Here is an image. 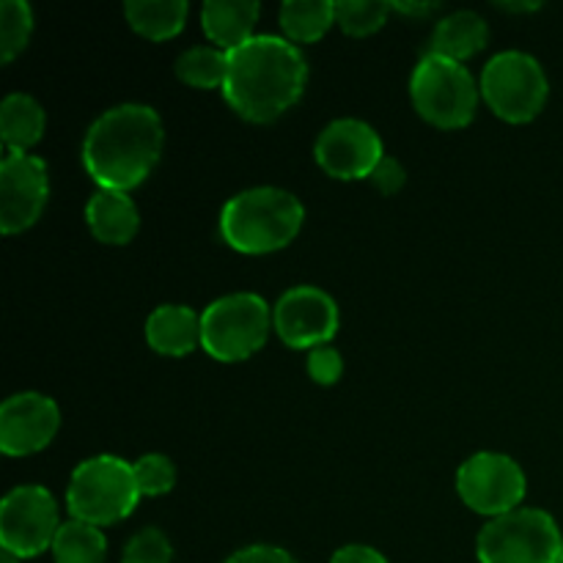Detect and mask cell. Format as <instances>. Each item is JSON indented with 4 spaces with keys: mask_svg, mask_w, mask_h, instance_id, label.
<instances>
[{
    "mask_svg": "<svg viewBox=\"0 0 563 563\" xmlns=\"http://www.w3.org/2000/svg\"><path fill=\"white\" fill-rule=\"evenodd\" d=\"M308 64L297 44L280 36H253L229 53L223 97L242 119L273 121L302 97Z\"/></svg>",
    "mask_w": 563,
    "mask_h": 563,
    "instance_id": "6da1fadb",
    "label": "cell"
},
{
    "mask_svg": "<svg viewBox=\"0 0 563 563\" xmlns=\"http://www.w3.org/2000/svg\"><path fill=\"white\" fill-rule=\"evenodd\" d=\"M163 121L148 104H119L99 115L82 143V165L99 190L141 185L163 154Z\"/></svg>",
    "mask_w": 563,
    "mask_h": 563,
    "instance_id": "7a4b0ae2",
    "label": "cell"
},
{
    "mask_svg": "<svg viewBox=\"0 0 563 563\" xmlns=\"http://www.w3.org/2000/svg\"><path fill=\"white\" fill-rule=\"evenodd\" d=\"M302 218V203L291 192L278 187H253L225 203L220 234L234 251L262 256L289 245L300 234Z\"/></svg>",
    "mask_w": 563,
    "mask_h": 563,
    "instance_id": "3957f363",
    "label": "cell"
},
{
    "mask_svg": "<svg viewBox=\"0 0 563 563\" xmlns=\"http://www.w3.org/2000/svg\"><path fill=\"white\" fill-rule=\"evenodd\" d=\"M135 467L121 456H93L80 462L71 473L66 506L71 520L88 526H113L130 517L141 500Z\"/></svg>",
    "mask_w": 563,
    "mask_h": 563,
    "instance_id": "277c9868",
    "label": "cell"
},
{
    "mask_svg": "<svg viewBox=\"0 0 563 563\" xmlns=\"http://www.w3.org/2000/svg\"><path fill=\"white\" fill-rule=\"evenodd\" d=\"M410 97L429 124L462 130L476 115L482 88L462 64L427 53L410 77Z\"/></svg>",
    "mask_w": 563,
    "mask_h": 563,
    "instance_id": "5b68a950",
    "label": "cell"
},
{
    "mask_svg": "<svg viewBox=\"0 0 563 563\" xmlns=\"http://www.w3.org/2000/svg\"><path fill=\"white\" fill-rule=\"evenodd\" d=\"M476 555L482 563H559L563 537L548 511L517 509L484 526Z\"/></svg>",
    "mask_w": 563,
    "mask_h": 563,
    "instance_id": "8992f818",
    "label": "cell"
},
{
    "mask_svg": "<svg viewBox=\"0 0 563 563\" xmlns=\"http://www.w3.org/2000/svg\"><path fill=\"white\" fill-rule=\"evenodd\" d=\"M269 308L258 295H229L201 313V346L209 357L236 363L258 352L269 333Z\"/></svg>",
    "mask_w": 563,
    "mask_h": 563,
    "instance_id": "52a82bcc",
    "label": "cell"
},
{
    "mask_svg": "<svg viewBox=\"0 0 563 563\" xmlns=\"http://www.w3.org/2000/svg\"><path fill=\"white\" fill-rule=\"evenodd\" d=\"M478 88H482V97L489 110L511 124H526V121L537 119L550 93L542 64L520 49L495 55L484 66Z\"/></svg>",
    "mask_w": 563,
    "mask_h": 563,
    "instance_id": "ba28073f",
    "label": "cell"
},
{
    "mask_svg": "<svg viewBox=\"0 0 563 563\" xmlns=\"http://www.w3.org/2000/svg\"><path fill=\"white\" fill-rule=\"evenodd\" d=\"M60 526L55 498L36 484L11 489L0 504V548L16 559L53 550Z\"/></svg>",
    "mask_w": 563,
    "mask_h": 563,
    "instance_id": "9c48e42d",
    "label": "cell"
},
{
    "mask_svg": "<svg viewBox=\"0 0 563 563\" xmlns=\"http://www.w3.org/2000/svg\"><path fill=\"white\" fill-rule=\"evenodd\" d=\"M456 489L465 506L495 520V517L517 511V506L526 498L528 482L522 467L511 456L484 451L460 467Z\"/></svg>",
    "mask_w": 563,
    "mask_h": 563,
    "instance_id": "30bf717a",
    "label": "cell"
},
{
    "mask_svg": "<svg viewBox=\"0 0 563 563\" xmlns=\"http://www.w3.org/2000/svg\"><path fill=\"white\" fill-rule=\"evenodd\" d=\"M49 196V179L44 159L27 152H5L0 163V229L3 234H20L31 229L42 214Z\"/></svg>",
    "mask_w": 563,
    "mask_h": 563,
    "instance_id": "8fae6325",
    "label": "cell"
},
{
    "mask_svg": "<svg viewBox=\"0 0 563 563\" xmlns=\"http://www.w3.org/2000/svg\"><path fill=\"white\" fill-rule=\"evenodd\" d=\"M273 324L284 344L311 352L328 344L339 330V306L317 286H295L275 306Z\"/></svg>",
    "mask_w": 563,
    "mask_h": 563,
    "instance_id": "7c38bea8",
    "label": "cell"
},
{
    "mask_svg": "<svg viewBox=\"0 0 563 563\" xmlns=\"http://www.w3.org/2000/svg\"><path fill=\"white\" fill-rule=\"evenodd\" d=\"M383 157V141L366 121H333L324 126L317 141V163L322 165L324 174L335 179H372Z\"/></svg>",
    "mask_w": 563,
    "mask_h": 563,
    "instance_id": "4fadbf2b",
    "label": "cell"
},
{
    "mask_svg": "<svg viewBox=\"0 0 563 563\" xmlns=\"http://www.w3.org/2000/svg\"><path fill=\"white\" fill-rule=\"evenodd\" d=\"M60 427V412L53 399L42 394L9 396L0 407V451L9 456H27L47 449Z\"/></svg>",
    "mask_w": 563,
    "mask_h": 563,
    "instance_id": "5bb4252c",
    "label": "cell"
},
{
    "mask_svg": "<svg viewBox=\"0 0 563 563\" xmlns=\"http://www.w3.org/2000/svg\"><path fill=\"white\" fill-rule=\"evenodd\" d=\"M86 223L104 245H126L137 234L141 214L126 192L97 190L86 207Z\"/></svg>",
    "mask_w": 563,
    "mask_h": 563,
    "instance_id": "9a60e30c",
    "label": "cell"
},
{
    "mask_svg": "<svg viewBox=\"0 0 563 563\" xmlns=\"http://www.w3.org/2000/svg\"><path fill=\"white\" fill-rule=\"evenodd\" d=\"M146 341L159 355H190L201 344V317L187 306H159L146 319Z\"/></svg>",
    "mask_w": 563,
    "mask_h": 563,
    "instance_id": "2e32d148",
    "label": "cell"
},
{
    "mask_svg": "<svg viewBox=\"0 0 563 563\" xmlns=\"http://www.w3.org/2000/svg\"><path fill=\"white\" fill-rule=\"evenodd\" d=\"M201 22L212 44L223 53H234L251 42L258 22V3L253 0H209L201 9Z\"/></svg>",
    "mask_w": 563,
    "mask_h": 563,
    "instance_id": "e0dca14e",
    "label": "cell"
},
{
    "mask_svg": "<svg viewBox=\"0 0 563 563\" xmlns=\"http://www.w3.org/2000/svg\"><path fill=\"white\" fill-rule=\"evenodd\" d=\"M487 36V22L476 11H454V14L443 16L434 27L429 55H440V58L462 64V60L473 58L478 49H484Z\"/></svg>",
    "mask_w": 563,
    "mask_h": 563,
    "instance_id": "ac0fdd59",
    "label": "cell"
},
{
    "mask_svg": "<svg viewBox=\"0 0 563 563\" xmlns=\"http://www.w3.org/2000/svg\"><path fill=\"white\" fill-rule=\"evenodd\" d=\"M44 135V110L27 93H9L0 104V137L5 152H27Z\"/></svg>",
    "mask_w": 563,
    "mask_h": 563,
    "instance_id": "d6986e66",
    "label": "cell"
},
{
    "mask_svg": "<svg viewBox=\"0 0 563 563\" xmlns=\"http://www.w3.org/2000/svg\"><path fill=\"white\" fill-rule=\"evenodd\" d=\"M187 11H190V5L185 0H130L124 5L132 31L152 38V42L174 38L185 27Z\"/></svg>",
    "mask_w": 563,
    "mask_h": 563,
    "instance_id": "ffe728a7",
    "label": "cell"
},
{
    "mask_svg": "<svg viewBox=\"0 0 563 563\" xmlns=\"http://www.w3.org/2000/svg\"><path fill=\"white\" fill-rule=\"evenodd\" d=\"M335 22V3L330 0H289L280 5V27L297 44H313Z\"/></svg>",
    "mask_w": 563,
    "mask_h": 563,
    "instance_id": "44dd1931",
    "label": "cell"
},
{
    "mask_svg": "<svg viewBox=\"0 0 563 563\" xmlns=\"http://www.w3.org/2000/svg\"><path fill=\"white\" fill-rule=\"evenodd\" d=\"M55 563H104L108 561V539L97 526L69 520L60 526L53 542Z\"/></svg>",
    "mask_w": 563,
    "mask_h": 563,
    "instance_id": "7402d4cb",
    "label": "cell"
},
{
    "mask_svg": "<svg viewBox=\"0 0 563 563\" xmlns=\"http://www.w3.org/2000/svg\"><path fill=\"white\" fill-rule=\"evenodd\" d=\"M229 53L220 47H190L176 58V77L192 88H223Z\"/></svg>",
    "mask_w": 563,
    "mask_h": 563,
    "instance_id": "603a6c76",
    "label": "cell"
},
{
    "mask_svg": "<svg viewBox=\"0 0 563 563\" xmlns=\"http://www.w3.org/2000/svg\"><path fill=\"white\" fill-rule=\"evenodd\" d=\"M33 33V14L25 0L0 3V60L11 64L25 49Z\"/></svg>",
    "mask_w": 563,
    "mask_h": 563,
    "instance_id": "cb8c5ba5",
    "label": "cell"
},
{
    "mask_svg": "<svg viewBox=\"0 0 563 563\" xmlns=\"http://www.w3.org/2000/svg\"><path fill=\"white\" fill-rule=\"evenodd\" d=\"M394 11L390 3H374V0H344L335 3V22L344 27L350 36H372L374 31L385 25L388 14Z\"/></svg>",
    "mask_w": 563,
    "mask_h": 563,
    "instance_id": "d4e9b609",
    "label": "cell"
},
{
    "mask_svg": "<svg viewBox=\"0 0 563 563\" xmlns=\"http://www.w3.org/2000/svg\"><path fill=\"white\" fill-rule=\"evenodd\" d=\"M132 467H135L137 489H141L143 498H154V495H165L174 489L176 467L168 456L146 454L141 456Z\"/></svg>",
    "mask_w": 563,
    "mask_h": 563,
    "instance_id": "484cf974",
    "label": "cell"
},
{
    "mask_svg": "<svg viewBox=\"0 0 563 563\" xmlns=\"http://www.w3.org/2000/svg\"><path fill=\"white\" fill-rule=\"evenodd\" d=\"M174 561V548H170L168 537L157 528H146V531L135 533L126 542L124 559L121 563H170Z\"/></svg>",
    "mask_w": 563,
    "mask_h": 563,
    "instance_id": "4316f807",
    "label": "cell"
},
{
    "mask_svg": "<svg viewBox=\"0 0 563 563\" xmlns=\"http://www.w3.org/2000/svg\"><path fill=\"white\" fill-rule=\"evenodd\" d=\"M341 372H344V361L333 346L324 344L308 352V374H311L313 383L333 385L341 379Z\"/></svg>",
    "mask_w": 563,
    "mask_h": 563,
    "instance_id": "83f0119b",
    "label": "cell"
},
{
    "mask_svg": "<svg viewBox=\"0 0 563 563\" xmlns=\"http://www.w3.org/2000/svg\"><path fill=\"white\" fill-rule=\"evenodd\" d=\"M372 181L383 196H394V192H399L401 187H405L407 174L405 168H401V163H396L394 157H383V163L374 168Z\"/></svg>",
    "mask_w": 563,
    "mask_h": 563,
    "instance_id": "f1b7e54d",
    "label": "cell"
},
{
    "mask_svg": "<svg viewBox=\"0 0 563 563\" xmlns=\"http://www.w3.org/2000/svg\"><path fill=\"white\" fill-rule=\"evenodd\" d=\"M225 563H297L286 550L269 548V544H253V548L240 550Z\"/></svg>",
    "mask_w": 563,
    "mask_h": 563,
    "instance_id": "f546056e",
    "label": "cell"
},
{
    "mask_svg": "<svg viewBox=\"0 0 563 563\" xmlns=\"http://www.w3.org/2000/svg\"><path fill=\"white\" fill-rule=\"evenodd\" d=\"M330 563H388V559L366 544H350V548H341Z\"/></svg>",
    "mask_w": 563,
    "mask_h": 563,
    "instance_id": "4dcf8cb0",
    "label": "cell"
},
{
    "mask_svg": "<svg viewBox=\"0 0 563 563\" xmlns=\"http://www.w3.org/2000/svg\"><path fill=\"white\" fill-rule=\"evenodd\" d=\"M438 9V3H396L394 11H401V14H412V16H427Z\"/></svg>",
    "mask_w": 563,
    "mask_h": 563,
    "instance_id": "1f68e13d",
    "label": "cell"
},
{
    "mask_svg": "<svg viewBox=\"0 0 563 563\" xmlns=\"http://www.w3.org/2000/svg\"><path fill=\"white\" fill-rule=\"evenodd\" d=\"M0 563H22V559H16V555H11V553H0Z\"/></svg>",
    "mask_w": 563,
    "mask_h": 563,
    "instance_id": "d6a6232c",
    "label": "cell"
},
{
    "mask_svg": "<svg viewBox=\"0 0 563 563\" xmlns=\"http://www.w3.org/2000/svg\"><path fill=\"white\" fill-rule=\"evenodd\" d=\"M559 563H563V555H561V561H559Z\"/></svg>",
    "mask_w": 563,
    "mask_h": 563,
    "instance_id": "836d02e7",
    "label": "cell"
}]
</instances>
